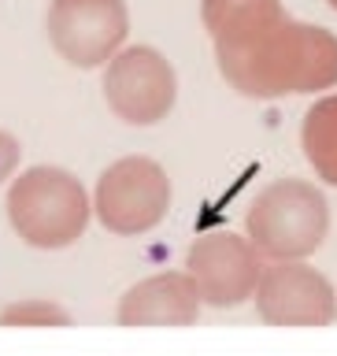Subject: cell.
Wrapping results in <instances>:
<instances>
[{
  "instance_id": "cell-10",
  "label": "cell",
  "mask_w": 337,
  "mask_h": 356,
  "mask_svg": "<svg viewBox=\"0 0 337 356\" xmlns=\"http://www.w3.org/2000/svg\"><path fill=\"white\" fill-rule=\"evenodd\" d=\"M200 19L215 41V52L249 49L286 22L282 0H200Z\"/></svg>"
},
{
  "instance_id": "cell-13",
  "label": "cell",
  "mask_w": 337,
  "mask_h": 356,
  "mask_svg": "<svg viewBox=\"0 0 337 356\" xmlns=\"http://www.w3.org/2000/svg\"><path fill=\"white\" fill-rule=\"evenodd\" d=\"M19 141L11 138L8 130H0V186L8 182L11 175H15V167H19Z\"/></svg>"
},
{
  "instance_id": "cell-1",
  "label": "cell",
  "mask_w": 337,
  "mask_h": 356,
  "mask_svg": "<svg viewBox=\"0 0 337 356\" xmlns=\"http://www.w3.org/2000/svg\"><path fill=\"white\" fill-rule=\"evenodd\" d=\"M222 78L241 97L274 100L337 86V38L311 22L286 19L249 49L215 52Z\"/></svg>"
},
{
  "instance_id": "cell-11",
  "label": "cell",
  "mask_w": 337,
  "mask_h": 356,
  "mask_svg": "<svg viewBox=\"0 0 337 356\" xmlns=\"http://www.w3.org/2000/svg\"><path fill=\"white\" fill-rule=\"evenodd\" d=\"M300 145H304V156L315 167V175L337 186V93L308 108L304 127H300Z\"/></svg>"
},
{
  "instance_id": "cell-9",
  "label": "cell",
  "mask_w": 337,
  "mask_h": 356,
  "mask_svg": "<svg viewBox=\"0 0 337 356\" xmlns=\"http://www.w3.org/2000/svg\"><path fill=\"white\" fill-rule=\"evenodd\" d=\"M200 312V289L189 271H163L141 278L119 300L122 327H189Z\"/></svg>"
},
{
  "instance_id": "cell-4",
  "label": "cell",
  "mask_w": 337,
  "mask_h": 356,
  "mask_svg": "<svg viewBox=\"0 0 337 356\" xmlns=\"http://www.w3.org/2000/svg\"><path fill=\"white\" fill-rule=\"evenodd\" d=\"M93 211L111 234H145L171 211V178L149 156H122L97 178Z\"/></svg>"
},
{
  "instance_id": "cell-2",
  "label": "cell",
  "mask_w": 337,
  "mask_h": 356,
  "mask_svg": "<svg viewBox=\"0 0 337 356\" xmlns=\"http://www.w3.org/2000/svg\"><path fill=\"white\" fill-rule=\"evenodd\" d=\"M89 200L85 186L63 167H30L8 189V222L33 249H67L85 234Z\"/></svg>"
},
{
  "instance_id": "cell-8",
  "label": "cell",
  "mask_w": 337,
  "mask_h": 356,
  "mask_svg": "<svg viewBox=\"0 0 337 356\" xmlns=\"http://www.w3.org/2000/svg\"><path fill=\"white\" fill-rule=\"evenodd\" d=\"M256 312L271 327H330L337 319V293L322 271L300 260H286L263 267Z\"/></svg>"
},
{
  "instance_id": "cell-3",
  "label": "cell",
  "mask_w": 337,
  "mask_h": 356,
  "mask_svg": "<svg viewBox=\"0 0 337 356\" xmlns=\"http://www.w3.org/2000/svg\"><path fill=\"white\" fill-rule=\"evenodd\" d=\"M245 230H249V241L260 249V256H271L274 264L304 260L319 249L330 230L327 197L300 178L271 182L252 200Z\"/></svg>"
},
{
  "instance_id": "cell-14",
  "label": "cell",
  "mask_w": 337,
  "mask_h": 356,
  "mask_svg": "<svg viewBox=\"0 0 337 356\" xmlns=\"http://www.w3.org/2000/svg\"><path fill=\"white\" fill-rule=\"evenodd\" d=\"M330 8H334V11H337V0H330Z\"/></svg>"
},
{
  "instance_id": "cell-6",
  "label": "cell",
  "mask_w": 337,
  "mask_h": 356,
  "mask_svg": "<svg viewBox=\"0 0 337 356\" xmlns=\"http://www.w3.org/2000/svg\"><path fill=\"white\" fill-rule=\"evenodd\" d=\"M49 41L71 67H100L122 52L130 15L122 0H52Z\"/></svg>"
},
{
  "instance_id": "cell-7",
  "label": "cell",
  "mask_w": 337,
  "mask_h": 356,
  "mask_svg": "<svg viewBox=\"0 0 337 356\" xmlns=\"http://www.w3.org/2000/svg\"><path fill=\"white\" fill-rule=\"evenodd\" d=\"M189 278L200 289V300L211 308H238L256 297L263 278L260 249L230 230H211L189 245L186 256Z\"/></svg>"
},
{
  "instance_id": "cell-5",
  "label": "cell",
  "mask_w": 337,
  "mask_h": 356,
  "mask_svg": "<svg viewBox=\"0 0 337 356\" xmlns=\"http://www.w3.org/2000/svg\"><path fill=\"white\" fill-rule=\"evenodd\" d=\"M178 78L163 52L152 44H130L122 49L104 71V100L122 122L130 127H152L174 108Z\"/></svg>"
},
{
  "instance_id": "cell-12",
  "label": "cell",
  "mask_w": 337,
  "mask_h": 356,
  "mask_svg": "<svg viewBox=\"0 0 337 356\" xmlns=\"http://www.w3.org/2000/svg\"><path fill=\"white\" fill-rule=\"evenodd\" d=\"M0 327H74V316L67 308H60L56 300L26 297L0 312Z\"/></svg>"
}]
</instances>
